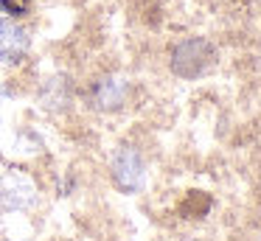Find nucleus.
<instances>
[{
    "instance_id": "obj_1",
    "label": "nucleus",
    "mask_w": 261,
    "mask_h": 241,
    "mask_svg": "<svg viewBox=\"0 0 261 241\" xmlns=\"http://www.w3.org/2000/svg\"><path fill=\"white\" fill-rule=\"evenodd\" d=\"M171 73L180 78H197L216 65V48L205 37H188L171 48Z\"/></svg>"
},
{
    "instance_id": "obj_2",
    "label": "nucleus",
    "mask_w": 261,
    "mask_h": 241,
    "mask_svg": "<svg viewBox=\"0 0 261 241\" xmlns=\"http://www.w3.org/2000/svg\"><path fill=\"white\" fill-rule=\"evenodd\" d=\"M113 182L118 185V191L124 194H135L143 185V157L138 154L132 146L115 151L113 157Z\"/></svg>"
},
{
    "instance_id": "obj_3",
    "label": "nucleus",
    "mask_w": 261,
    "mask_h": 241,
    "mask_svg": "<svg viewBox=\"0 0 261 241\" xmlns=\"http://www.w3.org/2000/svg\"><path fill=\"white\" fill-rule=\"evenodd\" d=\"M31 48V37L20 22L0 20V62H20Z\"/></svg>"
}]
</instances>
